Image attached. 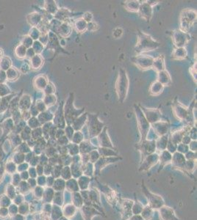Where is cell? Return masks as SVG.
<instances>
[{
  "label": "cell",
  "instance_id": "obj_2",
  "mask_svg": "<svg viewBox=\"0 0 197 220\" xmlns=\"http://www.w3.org/2000/svg\"><path fill=\"white\" fill-rule=\"evenodd\" d=\"M129 87V79L126 71L121 68L118 72V77L115 83V90L121 102L126 99Z\"/></svg>",
  "mask_w": 197,
  "mask_h": 220
},
{
  "label": "cell",
  "instance_id": "obj_6",
  "mask_svg": "<svg viewBox=\"0 0 197 220\" xmlns=\"http://www.w3.org/2000/svg\"><path fill=\"white\" fill-rule=\"evenodd\" d=\"M135 112H136V117L138 120V126L140 130V133H141L142 137H145V136L147 135L148 130L149 129V123L148 122L147 118H145V116L143 114L141 109L138 107V106H135Z\"/></svg>",
  "mask_w": 197,
  "mask_h": 220
},
{
  "label": "cell",
  "instance_id": "obj_19",
  "mask_svg": "<svg viewBox=\"0 0 197 220\" xmlns=\"http://www.w3.org/2000/svg\"><path fill=\"white\" fill-rule=\"evenodd\" d=\"M59 29H61V31H60V33L61 34V35L63 36H67L70 34L71 32V27L70 25H69L68 24H62L61 26H60Z\"/></svg>",
  "mask_w": 197,
  "mask_h": 220
},
{
  "label": "cell",
  "instance_id": "obj_10",
  "mask_svg": "<svg viewBox=\"0 0 197 220\" xmlns=\"http://www.w3.org/2000/svg\"><path fill=\"white\" fill-rule=\"evenodd\" d=\"M54 123L55 126L58 128H64L66 126V121L64 118L63 114V104H61L59 107L58 111L56 113L55 118H54Z\"/></svg>",
  "mask_w": 197,
  "mask_h": 220
},
{
  "label": "cell",
  "instance_id": "obj_1",
  "mask_svg": "<svg viewBox=\"0 0 197 220\" xmlns=\"http://www.w3.org/2000/svg\"><path fill=\"white\" fill-rule=\"evenodd\" d=\"M74 93H71L69 94L67 101H66V103L63 109V114L66 123V124L69 125V126H71V124H72L74 120L76 118H77L79 116H80L85 111V108L76 109L74 107Z\"/></svg>",
  "mask_w": 197,
  "mask_h": 220
},
{
  "label": "cell",
  "instance_id": "obj_12",
  "mask_svg": "<svg viewBox=\"0 0 197 220\" xmlns=\"http://www.w3.org/2000/svg\"><path fill=\"white\" fill-rule=\"evenodd\" d=\"M146 116H147V120L149 123H154L157 122L159 119V113L157 111H154V110H147L145 111Z\"/></svg>",
  "mask_w": 197,
  "mask_h": 220
},
{
  "label": "cell",
  "instance_id": "obj_5",
  "mask_svg": "<svg viewBox=\"0 0 197 220\" xmlns=\"http://www.w3.org/2000/svg\"><path fill=\"white\" fill-rule=\"evenodd\" d=\"M196 19V11L192 10H184L180 16L181 27L184 30H187L191 27V25Z\"/></svg>",
  "mask_w": 197,
  "mask_h": 220
},
{
  "label": "cell",
  "instance_id": "obj_13",
  "mask_svg": "<svg viewBox=\"0 0 197 220\" xmlns=\"http://www.w3.org/2000/svg\"><path fill=\"white\" fill-rule=\"evenodd\" d=\"M158 82L163 84H169L171 82V78L169 73L166 71H160L158 74Z\"/></svg>",
  "mask_w": 197,
  "mask_h": 220
},
{
  "label": "cell",
  "instance_id": "obj_3",
  "mask_svg": "<svg viewBox=\"0 0 197 220\" xmlns=\"http://www.w3.org/2000/svg\"><path fill=\"white\" fill-rule=\"evenodd\" d=\"M160 43L152 39V38L147 34L141 33L139 34L138 43H137L135 51L138 53H141L144 52L152 51L155 49L158 48Z\"/></svg>",
  "mask_w": 197,
  "mask_h": 220
},
{
  "label": "cell",
  "instance_id": "obj_14",
  "mask_svg": "<svg viewBox=\"0 0 197 220\" xmlns=\"http://www.w3.org/2000/svg\"><path fill=\"white\" fill-rule=\"evenodd\" d=\"M140 4L138 1H127L125 3V7L127 10L132 12L138 11Z\"/></svg>",
  "mask_w": 197,
  "mask_h": 220
},
{
  "label": "cell",
  "instance_id": "obj_16",
  "mask_svg": "<svg viewBox=\"0 0 197 220\" xmlns=\"http://www.w3.org/2000/svg\"><path fill=\"white\" fill-rule=\"evenodd\" d=\"M163 89V85L162 84H160V82H157L154 83V84L152 85L150 89V92L153 95H157L162 92Z\"/></svg>",
  "mask_w": 197,
  "mask_h": 220
},
{
  "label": "cell",
  "instance_id": "obj_17",
  "mask_svg": "<svg viewBox=\"0 0 197 220\" xmlns=\"http://www.w3.org/2000/svg\"><path fill=\"white\" fill-rule=\"evenodd\" d=\"M74 26H75L77 31H79V33H82V32H84L85 30H86V28H87V23H86V21H84L83 19H79L76 21Z\"/></svg>",
  "mask_w": 197,
  "mask_h": 220
},
{
  "label": "cell",
  "instance_id": "obj_9",
  "mask_svg": "<svg viewBox=\"0 0 197 220\" xmlns=\"http://www.w3.org/2000/svg\"><path fill=\"white\" fill-rule=\"evenodd\" d=\"M139 15L141 16L144 19L149 21L152 16V8L149 4H148L147 2L145 3H143L140 5L138 9Z\"/></svg>",
  "mask_w": 197,
  "mask_h": 220
},
{
  "label": "cell",
  "instance_id": "obj_8",
  "mask_svg": "<svg viewBox=\"0 0 197 220\" xmlns=\"http://www.w3.org/2000/svg\"><path fill=\"white\" fill-rule=\"evenodd\" d=\"M189 40V37L186 33L180 30H176L174 33V40L175 45L178 48H182L183 46Z\"/></svg>",
  "mask_w": 197,
  "mask_h": 220
},
{
  "label": "cell",
  "instance_id": "obj_23",
  "mask_svg": "<svg viewBox=\"0 0 197 220\" xmlns=\"http://www.w3.org/2000/svg\"><path fill=\"white\" fill-rule=\"evenodd\" d=\"M74 128H72V126H69V125H67L66 128V134L68 137H69V139H71V137H72L73 134H74Z\"/></svg>",
  "mask_w": 197,
  "mask_h": 220
},
{
  "label": "cell",
  "instance_id": "obj_15",
  "mask_svg": "<svg viewBox=\"0 0 197 220\" xmlns=\"http://www.w3.org/2000/svg\"><path fill=\"white\" fill-rule=\"evenodd\" d=\"M152 66L156 69L157 71H162L164 70V61L163 60V58L161 57H158V58L154 60L153 65Z\"/></svg>",
  "mask_w": 197,
  "mask_h": 220
},
{
  "label": "cell",
  "instance_id": "obj_4",
  "mask_svg": "<svg viewBox=\"0 0 197 220\" xmlns=\"http://www.w3.org/2000/svg\"><path fill=\"white\" fill-rule=\"evenodd\" d=\"M87 126L91 137H94L99 134L104 128L105 124L98 119V115L88 114Z\"/></svg>",
  "mask_w": 197,
  "mask_h": 220
},
{
  "label": "cell",
  "instance_id": "obj_25",
  "mask_svg": "<svg viewBox=\"0 0 197 220\" xmlns=\"http://www.w3.org/2000/svg\"><path fill=\"white\" fill-rule=\"evenodd\" d=\"M87 28L88 30H90V31H95V30H97L98 27H96V23H93V22L91 21L87 24Z\"/></svg>",
  "mask_w": 197,
  "mask_h": 220
},
{
  "label": "cell",
  "instance_id": "obj_20",
  "mask_svg": "<svg viewBox=\"0 0 197 220\" xmlns=\"http://www.w3.org/2000/svg\"><path fill=\"white\" fill-rule=\"evenodd\" d=\"M176 109L177 110L176 115L179 117V118H181V119H184V118H186L187 115H188V111H187L185 107L177 106L176 107Z\"/></svg>",
  "mask_w": 197,
  "mask_h": 220
},
{
  "label": "cell",
  "instance_id": "obj_11",
  "mask_svg": "<svg viewBox=\"0 0 197 220\" xmlns=\"http://www.w3.org/2000/svg\"><path fill=\"white\" fill-rule=\"evenodd\" d=\"M87 118H88V114L87 113H84V114H82L80 116L78 117L77 118H76V119L74 121V122L72 123V124H71L74 130L79 131L80 129H82V127L84 126L86 121H87Z\"/></svg>",
  "mask_w": 197,
  "mask_h": 220
},
{
  "label": "cell",
  "instance_id": "obj_24",
  "mask_svg": "<svg viewBox=\"0 0 197 220\" xmlns=\"http://www.w3.org/2000/svg\"><path fill=\"white\" fill-rule=\"evenodd\" d=\"M92 18H93L92 14H91V13H89V12H87V13H86L84 14V16H83V20H84V21H86L91 22V21H92Z\"/></svg>",
  "mask_w": 197,
  "mask_h": 220
},
{
  "label": "cell",
  "instance_id": "obj_22",
  "mask_svg": "<svg viewBox=\"0 0 197 220\" xmlns=\"http://www.w3.org/2000/svg\"><path fill=\"white\" fill-rule=\"evenodd\" d=\"M48 2V3H47L48 6L47 7V11L50 12L51 13H55V12L57 11V7H56L55 2H54V1H49V2Z\"/></svg>",
  "mask_w": 197,
  "mask_h": 220
},
{
  "label": "cell",
  "instance_id": "obj_18",
  "mask_svg": "<svg viewBox=\"0 0 197 220\" xmlns=\"http://www.w3.org/2000/svg\"><path fill=\"white\" fill-rule=\"evenodd\" d=\"M187 52L186 49L184 48H178L177 49H176L174 52V57L178 59V60H180V59H183L186 57Z\"/></svg>",
  "mask_w": 197,
  "mask_h": 220
},
{
  "label": "cell",
  "instance_id": "obj_21",
  "mask_svg": "<svg viewBox=\"0 0 197 220\" xmlns=\"http://www.w3.org/2000/svg\"><path fill=\"white\" fill-rule=\"evenodd\" d=\"M69 16V11L66 9H63L61 11H59L56 14V18L58 19L64 20L65 18H67Z\"/></svg>",
  "mask_w": 197,
  "mask_h": 220
},
{
  "label": "cell",
  "instance_id": "obj_7",
  "mask_svg": "<svg viewBox=\"0 0 197 220\" xmlns=\"http://www.w3.org/2000/svg\"><path fill=\"white\" fill-rule=\"evenodd\" d=\"M153 62L154 59L147 55H140L134 59V62L142 69H147L152 67Z\"/></svg>",
  "mask_w": 197,
  "mask_h": 220
}]
</instances>
